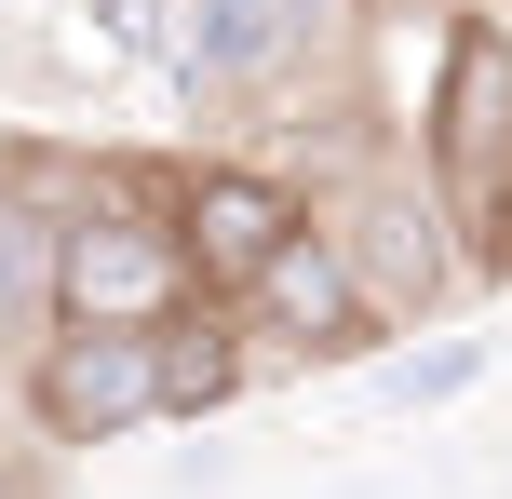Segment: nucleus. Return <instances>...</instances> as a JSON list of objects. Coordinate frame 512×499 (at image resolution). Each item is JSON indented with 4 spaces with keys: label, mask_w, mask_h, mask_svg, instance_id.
<instances>
[{
    "label": "nucleus",
    "mask_w": 512,
    "mask_h": 499,
    "mask_svg": "<svg viewBox=\"0 0 512 499\" xmlns=\"http://www.w3.org/2000/svg\"><path fill=\"white\" fill-rule=\"evenodd\" d=\"M176 176L189 162H135V176H81L68 243H54V324H176L203 297L176 243Z\"/></svg>",
    "instance_id": "f257e3e1"
},
{
    "label": "nucleus",
    "mask_w": 512,
    "mask_h": 499,
    "mask_svg": "<svg viewBox=\"0 0 512 499\" xmlns=\"http://www.w3.org/2000/svg\"><path fill=\"white\" fill-rule=\"evenodd\" d=\"M418 176H432V203L472 243L499 230V203H512V14L445 27V68L418 95Z\"/></svg>",
    "instance_id": "f03ea898"
},
{
    "label": "nucleus",
    "mask_w": 512,
    "mask_h": 499,
    "mask_svg": "<svg viewBox=\"0 0 512 499\" xmlns=\"http://www.w3.org/2000/svg\"><path fill=\"white\" fill-rule=\"evenodd\" d=\"M162 419V324H54L27 351V432L41 446H122Z\"/></svg>",
    "instance_id": "7ed1b4c3"
},
{
    "label": "nucleus",
    "mask_w": 512,
    "mask_h": 499,
    "mask_svg": "<svg viewBox=\"0 0 512 499\" xmlns=\"http://www.w3.org/2000/svg\"><path fill=\"white\" fill-rule=\"evenodd\" d=\"M243 324H256V338H283L297 365H378V351H391V297L351 270L337 216H310V230L243 284Z\"/></svg>",
    "instance_id": "20e7f679"
},
{
    "label": "nucleus",
    "mask_w": 512,
    "mask_h": 499,
    "mask_svg": "<svg viewBox=\"0 0 512 499\" xmlns=\"http://www.w3.org/2000/svg\"><path fill=\"white\" fill-rule=\"evenodd\" d=\"M310 216L324 203H310L283 162H189L176 176V243H189V270H203V297H243Z\"/></svg>",
    "instance_id": "39448f33"
},
{
    "label": "nucleus",
    "mask_w": 512,
    "mask_h": 499,
    "mask_svg": "<svg viewBox=\"0 0 512 499\" xmlns=\"http://www.w3.org/2000/svg\"><path fill=\"white\" fill-rule=\"evenodd\" d=\"M81 203V189H68ZM68 203H54L41 149H0V351L54 338V243H68Z\"/></svg>",
    "instance_id": "423d86ee"
},
{
    "label": "nucleus",
    "mask_w": 512,
    "mask_h": 499,
    "mask_svg": "<svg viewBox=\"0 0 512 499\" xmlns=\"http://www.w3.org/2000/svg\"><path fill=\"white\" fill-rule=\"evenodd\" d=\"M324 27V0H189V95H256Z\"/></svg>",
    "instance_id": "0eeeda50"
},
{
    "label": "nucleus",
    "mask_w": 512,
    "mask_h": 499,
    "mask_svg": "<svg viewBox=\"0 0 512 499\" xmlns=\"http://www.w3.org/2000/svg\"><path fill=\"white\" fill-rule=\"evenodd\" d=\"M256 324H243V297H189L176 324H162V419H216V405H243V378H256Z\"/></svg>",
    "instance_id": "6e6552de"
},
{
    "label": "nucleus",
    "mask_w": 512,
    "mask_h": 499,
    "mask_svg": "<svg viewBox=\"0 0 512 499\" xmlns=\"http://www.w3.org/2000/svg\"><path fill=\"white\" fill-rule=\"evenodd\" d=\"M364 392H378L391 419H432V405L486 392V338H418V351H378V365H364Z\"/></svg>",
    "instance_id": "1a4fd4ad"
},
{
    "label": "nucleus",
    "mask_w": 512,
    "mask_h": 499,
    "mask_svg": "<svg viewBox=\"0 0 512 499\" xmlns=\"http://www.w3.org/2000/svg\"><path fill=\"white\" fill-rule=\"evenodd\" d=\"M472 270H486V284H512V203H499V230L472 243Z\"/></svg>",
    "instance_id": "9d476101"
}]
</instances>
